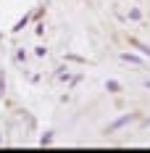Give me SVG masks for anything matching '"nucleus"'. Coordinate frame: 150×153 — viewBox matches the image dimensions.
Listing matches in <instances>:
<instances>
[{"instance_id": "6", "label": "nucleus", "mask_w": 150, "mask_h": 153, "mask_svg": "<svg viewBox=\"0 0 150 153\" xmlns=\"http://www.w3.org/2000/svg\"><path fill=\"white\" fill-rule=\"evenodd\" d=\"M129 21H142V11L140 8H129Z\"/></svg>"}, {"instance_id": "11", "label": "nucleus", "mask_w": 150, "mask_h": 153, "mask_svg": "<svg viewBox=\"0 0 150 153\" xmlns=\"http://www.w3.org/2000/svg\"><path fill=\"white\" fill-rule=\"evenodd\" d=\"M145 87H148V90H150V79H148V82H145Z\"/></svg>"}, {"instance_id": "12", "label": "nucleus", "mask_w": 150, "mask_h": 153, "mask_svg": "<svg viewBox=\"0 0 150 153\" xmlns=\"http://www.w3.org/2000/svg\"><path fill=\"white\" fill-rule=\"evenodd\" d=\"M45 3H47V0H45Z\"/></svg>"}, {"instance_id": "5", "label": "nucleus", "mask_w": 150, "mask_h": 153, "mask_svg": "<svg viewBox=\"0 0 150 153\" xmlns=\"http://www.w3.org/2000/svg\"><path fill=\"white\" fill-rule=\"evenodd\" d=\"M105 90L108 92H121V85L116 82V79H108V82H105Z\"/></svg>"}, {"instance_id": "7", "label": "nucleus", "mask_w": 150, "mask_h": 153, "mask_svg": "<svg viewBox=\"0 0 150 153\" xmlns=\"http://www.w3.org/2000/svg\"><path fill=\"white\" fill-rule=\"evenodd\" d=\"M53 143V132H45L42 137H40V145H50Z\"/></svg>"}, {"instance_id": "10", "label": "nucleus", "mask_w": 150, "mask_h": 153, "mask_svg": "<svg viewBox=\"0 0 150 153\" xmlns=\"http://www.w3.org/2000/svg\"><path fill=\"white\" fill-rule=\"evenodd\" d=\"M66 58H69V61H76V63H84V58H82V56H66Z\"/></svg>"}, {"instance_id": "8", "label": "nucleus", "mask_w": 150, "mask_h": 153, "mask_svg": "<svg viewBox=\"0 0 150 153\" xmlns=\"http://www.w3.org/2000/svg\"><path fill=\"white\" fill-rule=\"evenodd\" d=\"M58 79H63V82H66V79H71V74H69V69H58Z\"/></svg>"}, {"instance_id": "2", "label": "nucleus", "mask_w": 150, "mask_h": 153, "mask_svg": "<svg viewBox=\"0 0 150 153\" xmlns=\"http://www.w3.org/2000/svg\"><path fill=\"white\" fill-rule=\"evenodd\" d=\"M129 45H132V48H137V50H140V53H142L145 58H150V45H145L142 40H137V37H129Z\"/></svg>"}, {"instance_id": "4", "label": "nucleus", "mask_w": 150, "mask_h": 153, "mask_svg": "<svg viewBox=\"0 0 150 153\" xmlns=\"http://www.w3.org/2000/svg\"><path fill=\"white\" fill-rule=\"evenodd\" d=\"M32 19H34V16H32V13L21 16V19H18V21H16V24H13V32H21V29H24V27H27V24H29V21H32Z\"/></svg>"}, {"instance_id": "3", "label": "nucleus", "mask_w": 150, "mask_h": 153, "mask_svg": "<svg viewBox=\"0 0 150 153\" xmlns=\"http://www.w3.org/2000/svg\"><path fill=\"white\" fill-rule=\"evenodd\" d=\"M121 61L132 63V66H145V58H140V56H134V53H121Z\"/></svg>"}, {"instance_id": "1", "label": "nucleus", "mask_w": 150, "mask_h": 153, "mask_svg": "<svg viewBox=\"0 0 150 153\" xmlns=\"http://www.w3.org/2000/svg\"><path fill=\"white\" fill-rule=\"evenodd\" d=\"M137 119V114H121L119 119H113V122L108 124V135H113V132H119V129H124L129 122H134Z\"/></svg>"}, {"instance_id": "9", "label": "nucleus", "mask_w": 150, "mask_h": 153, "mask_svg": "<svg viewBox=\"0 0 150 153\" xmlns=\"http://www.w3.org/2000/svg\"><path fill=\"white\" fill-rule=\"evenodd\" d=\"M34 32H37V34H42V32H45V24H42L40 19H37V27H34Z\"/></svg>"}]
</instances>
